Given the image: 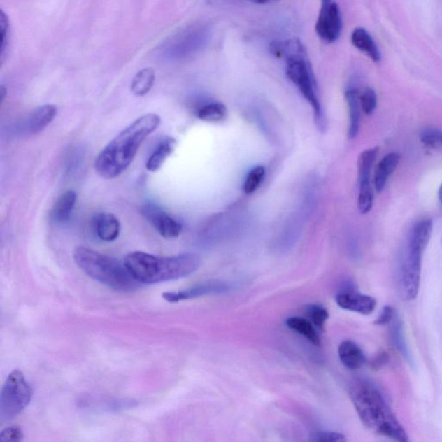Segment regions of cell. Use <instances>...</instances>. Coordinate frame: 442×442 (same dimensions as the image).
Masks as SVG:
<instances>
[{
  "label": "cell",
  "instance_id": "1",
  "mask_svg": "<svg viewBox=\"0 0 442 442\" xmlns=\"http://www.w3.org/2000/svg\"><path fill=\"white\" fill-rule=\"evenodd\" d=\"M160 124L161 117L156 113H147L134 120L99 152L94 163L95 171L108 180L120 176L134 160L143 141Z\"/></svg>",
  "mask_w": 442,
  "mask_h": 442
},
{
  "label": "cell",
  "instance_id": "2",
  "mask_svg": "<svg viewBox=\"0 0 442 442\" xmlns=\"http://www.w3.org/2000/svg\"><path fill=\"white\" fill-rule=\"evenodd\" d=\"M349 395L361 422L367 429L394 441H408L406 431L373 385L364 381L356 382L350 387Z\"/></svg>",
  "mask_w": 442,
  "mask_h": 442
},
{
  "label": "cell",
  "instance_id": "3",
  "mask_svg": "<svg viewBox=\"0 0 442 442\" xmlns=\"http://www.w3.org/2000/svg\"><path fill=\"white\" fill-rule=\"evenodd\" d=\"M124 263L136 281L152 285L173 281L194 273L201 264V257L194 253L162 257L143 252L127 254Z\"/></svg>",
  "mask_w": 442,
  "mask_h": 442
},
{
  "label": "cell",
  "instance_id": "4",
  "mask_svg": "<svg viewBox=\"0 0 442 442\" xmlns=\"http://www.w3.org/2000/svg\"><path fill=\"white\" fill-rule=\"evenodd\" d=\"M73 260L91 278L109 288L119 291H132L141 283L136 281L124 263L115 257L104 255L95 250L79 246L73 250Z\"/></svg>",
  "mask_w": 442,
  "mask_h": 442
},
{
  "label": "cell",
  "instance_id": "5",
  "mask_svg": "<svg viewBox=\"0 0 442 442\" xmlns=\"http://www.w3.org/2000/svg\"><path fill=\"white\" fill-rule=\"evenodd\" d=\"M285 62L287 76L296 85L306 101H308L312 106L315 124L319 130L325 131L327 129L325 115L319 101L315 76L311 62L308 61V54L297 55L288 59Z\"/></svg>",
  "mask_w": 442,
  "mask_h": 442
},
{
  "label": "cell",
  "instance_id": "6",
  "mask_svg": "<svg viewBox=\"0 0 442 442\" xmlns=\"http://www.w3.org/2000/svg\"><path fill=\"white\" fill-rule=\"evenodd\" d=\"M32 388L23 373L13 370L7 377L0 395V422L12 421L31 403Z\"/></svg>",
  "mask_w": 442,
  "mask_h": 442
},
{
  "label": "cell",
  "instance_id": "7",
  "mask_svg": "<svg viewBox=\"0 0 442 442\" xmlns=\"http://www.w3.org/2000/svg\"><path fill=\"white\" fill-rule=\"evenodd\" d=\"M208 33L202 27H190L183 29L161 48L162 55L168 60H180L191 57L207 43Z\"/></svg>",
  "mask_w": 442,
  "mask_h": 442
},
{
  "label": "cell",
  "instance_id": "8",
  "mask_svg": "<svg viewBox=\"0 0 442 442\" xmlns=\"http://www.w3.org/2000/svg\"><path fill=\"white\" fill-rule=\"evenodd\" d=\"M425 250L408 245L401 271V285L404 297L413 300L418 296L421 280L422 255Z\"/></svg>",
  "mask_w": 442,
  "mask_h": 442
},
{
  "label": "cell",
  "instance_id": "9",
  "mask_svg": "<svg viewBox=\"0 0 442 442\" xmlns=\"http://www.w3.org/2000/svg\"><path fill=\"white\" fill-rule=\"evenodd\" d=\"M342 31V18L336 3H322L315 24L316 34L327 43L336 42Z\"/></svg>",
  "mask_w": 442,
  "mask_h": 442
},
{
  "label": "cell",
  "instance_id": "10",
  "mask_svg": "<svg viewBox=\"0 0 442 442\" xmlns=\"http://www.w3.org/2000/svg\"><path fill=\"white\" fill-rule=\"evenodd\" d=\"M57 114V106L46 104L38 106L22 119L14 129L21 136L38 134L52 123Z\"/></svg>",
  "mask_w": 442,
  "mask_h": 442
},
{
  "label": "cell",
  "instance_id": "11",
  "mask_svg": "<svg viewBox=\"0 0 442 442\" xmlns=\"http://www.w3.org/2000/svg\"><path fill=\"white\" fill-rule=\"evenodd\" d=\"M142 212L152 223L155 229L164 238H178L182 233V224L156 205L149 204L143 208Z\"/></svg>",
  "mask_w": 442,
  "mask_h": 442
},
{
  "label": "cell",
  "instance_id": "12",
  "mask_svg": "<svg viewBox=\"0 0 442 442\" xmlns=\"http://www.w3.org/2000/svg\"><path fill=\"white\" fill-rule=\"evenodd\" d=\"M231 287L229 283L222 282H208L200 283L191 288L180 290L178 292H165L163 298L169 303L176 304L180 301L193 299V298L207 296L211 294H220L227 292Z\"/></svg>",
  "mask_w": 442,
  "mask_h": 442
},
{
  "label": "cell",
  "instance_id": "13",
  "mask_svg": "<svg viewBox=\"0 0 442 442\" xmlns=\"http://www.w3.org/2000/svg\"><path fill=\"white\" fill-rule=\"evenodd\" d=\"M336 303L345 311L359 313L364 315L373 314L377 307V301L373 297L352 290H346L338 294Z\"/></svg>",
  "mask_w": 442,
  "mask_h": 442
},
{
  "label": "cell",
  "instance_id": "14",
  "mask_svg": "<svg viewBox=\"0 0 442 442\" xmlns=\"http://www.w3.org/2000/svg\"><path fill=\"white\" fill-rule=\"evenodd\" d=\"M94 227L97 237L102 241H115L120 234L119 219L110 213H99L94 219Z\"/></svg>",
  "mask_w": 442,
  "mask_h": 442
},
{
  "label": "cell",
  "instance_id": "15",
  "mask_svg": "<svg viewBox=\"0 0 442 442\" xmlns=\"http://www.w3.org/2000/svg\"><path fill=\"white\" fill-rule=\"evenodd\" d=\"M341 362L349 370L360 369L366 363L362 350L352 341H345L338 346Z\"/></svg>",
  "mask_w": 442,
  "mask_h": 442
},
{
  "label": "cell",
  "instance_id": "16",
  "mask_svg": "<svg viewBox=\"0 0 442 442\" xmlns=\"http://www.w3.org/2000/svg\"><path fill=\"white\" fill-rule=\"evenodd\" d=\"M352 43L361 52H363L371 58L374 62L381 61V52L377 43H375L373 36L364 28H357L352 34Z\"/></svg>",
  "mask_w": 442,
  "mask_h": 442
},
{
  "label": "cell",
  "instance_id": "17",
  "mask_svg": "<svg viewBox=\"0 0 442 442\" xmlns=\"http://www.w3.org/2000/svg\"><path fill=\"white\" fill-rule=\"evenodd\" d=\"M76 201L77 194L75 191L68 190L62 194L51 211V219L57 224L67 222L76 208Z\"/></svg>",
  "mask_w": 442,
  "mask_h": 442
},
{
  "label": "cell",
  "instance_id": "18",
  "mask_svg": "<svg viewBox=\"0 0 442 442\" xmlns=\"http://www.w3.org/2000/svg\"><path fill=\"white\" fill-rule=\"evenodd\" d=\"M400 161L399 154L393 152L386 155L376 169L374 174V187L378 193L382 192L390 175L392 174L399 165Z\"/></svg>",
  "mask_w": 442,
  "mask_h": 442
},
{
  "label": "cell",
  "instance_id": "19",
  "mask_svg": "<svg viewBox=\"0 0 442 442\" xmlns=\"http://www.w3.org/2000/svg\"><path fill=\"white\" fill-rule=\"evenodd\" d=\"M269 50L273 57L285 61L297 55L307 53L304 44L298 38L272 42Z\"/></svg>",
  "mask_w": 442,
  "mask_h": 442
},
{
  "label": "cell",
  "instance_id": "20",
  "mask_svg": "<svg viewBox=\"0 0 442 442\" xmlns=\"http://www.w3.org/2000/svg\"><path fill=\"white\" fill-rule=\"evenodd\" d=\"M346 102L349 110V138H355L359 134L361 123V108L359 92L357 90H350L345 93Z\"/></svg>",
  "mask_w": 442,
  "mask_h": 442
},
{
  "label": "cell",
  "instance_id": "21",
  "mask_svg": "<svg viewBox=\"0 0 442 442\" xmlns=\"http://www.w3.org/2000/svg\"><path fill=\"white\" fill-rule=\"evenodd\" d=\"M176 145H178L176 140L171 137L166 138L163 141H161L147 161V171L150 172L159 171L165 161L174 152Z\"/></svg>",
  "mask_w": 442,
  "mask_h": 442
},
{
  "label": "cell",
  "instance_id": "22",
  "mask_svg": "<svg viewBox=\"0 0 442 442\" xmlns=\"http://www.w3.org/2000/svg\"><path fill=\"white\" fill-rule=\"evenodd\" d=\"M156 80V73L152 68L140 70L134 76L131 85L132 94L138 97H145L153 87Z\"/></svg>",
  "mask_w": 442,
  "mask_h": 442
},
{
  "label": "cell",
  "instance_id": "23",
  "mask_svg": "<svg viewBox=\"0 0 442 442\" xmlns=\"http://www.w3.org/2000/svg\"><path fill=\"white\" fill-rule=\"evenodd\" d=\"M286 325L291 330L303 335L313 345H320V338L311 320L301 318H290L286 320Z\"/></svg>",
  "mask_w": 442,
  "mask_h": 442
},
{
  "label": "cell",
  "instance_id": "24",
  "mask_svg": "<svg viewBox=\"0 0 442 442\" xmlns=\"http://www.w3.org/2000/svg\"><path fill=\"white\" fill-rule=\"evenodd\" d=\"M378 148H371L360 154L358 161L359 183L371 180V169L377 158Z\"/></svg>",
  "mask_w": 442,
  "mask_h": 442
},
{
  "label": "cell",
  "instance_id": "25",
  "mask_svg": "<svg viewBox=\"0 0 442 442\" xmlns=\"http://www.w3.org/2000/svg\"><path fill=\"white\" fill-rule=\"evenodd\" d=\"M227 109L222 103L215 102L202 106L198 110L197 117L199 120L206 121V122H219V121L226 119Z\"/></svg>",
  "mask_w": 442,
  "mask_h": 442
},
{
  "label": "cell",
  "instance_id": "26",
  "mask_svg": "<svg viewBox=\"0 0 442 442\" xmlns=\"http://www.w3.org/2000/svg\"><path fill=\"white\" fill-rule=\"evenodd\" d=\"M359 183V193L358 198V208L359 212L366 215L373 208L374 194L371 180Z\"/></svg>",
  "mask_w": 442,
  "mask_h": 442
},
{
  "label": "cell",
  "instance_id": "27",
  "mask_svg": "<svg viewBox=\"0 0 442 442\" xmlns=\"http://www.w3.org/2000/svg\"><path fill=\"white\" fill-rule=\"evenodd\" d=\"M0 33H1V45H0V59L1 64L5 62L9 54L10 44V25L9 17L3 13L0 12Z\"/></svg>",
  "mask_w": 442,
  "mask_h": 442
},
{
  "label": "cell",
  "instance_id": "28",
  "mask_svg": "<svg viewBox=\"0 0 442 442\" xmlns=\"http://www.w3.org/2000/svg\"><path fill=\"white\" fill-rule=\"evenodd\" d=\"M306 314L313 325L320 330L324 329V326L329 318V314L327 309L318 304L308 305L306 308Z\"/></svg>",
  "mask_w": 442,
  "mask_h": 442
},
{
  "label": "cell",
  "instance_id": "29",
  "mask_svg": "<svg viewBox=\"0 0 442 442\" xmlns=\"http://www.w3.org/2000/svg\"><path fill=\"white\" fill-rule=\"evenodd\" d=\"M265 176V169L263 166H257L246 176L244 183V191L245 194H250L255 192L262 183Z\"/></svg>",
  "mask_w": 442,
  "mask_h": 442
},
{
  "label": "cell",
  "instance_id": "30",
  "mask_svg": "<svg viewBox=\"0 0 442 442\" xmlns=\"http://www.w3.org/2000/svg\"><path fill=\"white\" fill-rule=\"evenodd\" d=\"M421 142L429 148L442 150V131L436 128H427L420 135Z\"/></svg>",
  "mask_w": 442,
  "mask_h": 442
},
{
  "label": "cell",
  "instance_id": "31",
  "mask_svg": "<svg viewBox=\"0 0 442 442\" xmlns=\"http://www.w3.org/2000/svg\"><path fill=\"white\" fill-rule=\"evenodd\" d=\"M361 108L366 115L373 113L377 106V94L373 88L366 87L359 93Z\"/></svg>",
  "mask_w": 442,
  "mask_h": 442
},
{
  "label": "cell",
  "instance_id": "32",
  "mask_svg": "<svg viewBox=\"0 0 442 442\" xmlns=\"http://www.w3.org/2000/svg\"><path fill=\"white\" fill-rule=\"evenodd\" d=\"M24 440V432L20 427L10 426L0 432V441L17 442Z\"/></svg>",
  "mask_w": 442,
  "mask_h": 442
},
{
  "label": "cell",
  "instance_id": "33",
  "mask_svg": "<svg viewBox=\"0 0 442 442\" xmlns=\"http://www.w3.org/2000/svg\"><path fill=\"white\" fill-rule=\"evenodd\" d=\"M312 441H325V442H338V441H345V437L344 434L337 432H320L315 434L314 438H313Z\"/></svg>",
  "mask_w": 442,
  "mask_h": 442
},
{
  "label": "cell",
  "instance_id": "34",
  "mask_svg": "<svg viewBox=\"0 0 442 442\" xmlns=\"http://www.w3.org/2000/svg\"><path fill=\"white\" fill-rule=\"evenodd\" d=\"M394 318H395V314H394L393 309L390 307H385L383 309L382 314L376 323L378 325H385V324L392 322Z\"/></svg>",
  "mask_w": 442,
  "mask_h": 442
},
{
  "label": "cell",
  "instance_id": "35",
  "mask_svg": "<svg viewBox=\"0 0 442 442\" xmlns=\"http://www.w3.org/2000/svg\"><path fill=\"white\" fill-rule=\"evenodd\" d=\"M249 1L257 3V5H266V3L278 1V0H249Z\"/></svg>",
  "mask_w": 442,
  "mask_h": 442
},
{
  "label": "cell",
  "instance_id": "36",
  "mask_svg": "<svg viewBox=\"0 0 442 442\" xmlns=\"http://www.w3.org/2000/svg\"><path fill=\"white\" fill-rule=\"evenodd\" d=\"M6 93V88L3 86H1V87H0V97H1V101H3V99H5Z\"/></svg>",
  "mask_w": 442,
  "mask_h": 442
},
{
  "label": "cell",
  "instance_id": "37",
  "mask_svg": "<svg viewBox=\"0 0 442 442\" xmlns=\"http://www.w3.org/2000/svg\"><path fill=\"white\" fill-rule=\"evenodd\" d=\"M438 198H439V201L441 204H442V184H441V186L440 187L439 192H438Z\"/></svg>",
  "mask_w": 442,
  "mask_h": 442
},
{
  "label": "cell",
  "instance_id": "38",
  "mask_svg": "<svg viewBox=\"0 0 442 442\" xmlns=\"http://www.w3.org/2000/svg\"><path fill=\"white\" fill-rule=\"evenodd\" d=\"M322 3H329L331 2L332 0H322Z\"/></svg>",
  "mask_w": 442,
  "mask_h": 442
}]
</instances>
